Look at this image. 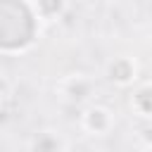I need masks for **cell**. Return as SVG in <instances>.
<instances>
[{
  "mask_svg": "<svg viewBox=\"0 0 152 152\" xmlns=\"http://www.w3.org/2000/svg\"><path fill=\"white\" fill-rule=\"evenodd\" d=\"M135 107H138L140 112H145V114H152V86L138 90V95H135Z\"/></svg>",
  "mask_w": 152,
  "mask_h": 152,
  "instance_id": "6da1fadb",
  "label": "cell"
},
{
  "mask_svg": "<svg viewBox=\"0 0 152 152\" xmlns=\"http://www.w3.org/2000/svg\"><path fill=\"white\" fill-rule=\"evenodd\" d=\"M112 78H116V81H121V83H126L131 76H133V66L128 64V62H116V64H112Z\"/></svg>",
  "mask_w": 152,
  "mask_h": 152,
  "instance_id": "7a4b0ae2",
  "label": "cell"
},
{
  "mask_svg": "<svg viewBox=\"0 0 152 152\" xmlns=\"http://www.w3.org/2000/svg\"><path fill=\"white\" fill-rule=\"evenodd\" d=\"M107 121H109V116H107L104 109H90V112H88V126H90V128L102 131V128L107 126Z\"/></svg>",
  "mask_w": 152,
  "mask_h": 152,
  "instance_id": "3957f363",
  "label": "cell"
},
{
  "mask_svg": "<svg viewBox=\"0 0 152 152\" xmlns=\"http://www.w3.org/2000/svg\"><path fill=\"white\" fill-rule=\"evenodd\" d=\"M145 152H152V150H145Z\"/></svg>",
  "mask_w": 152,
  "mask_h": 152,
  "instance_id": "277c9868",
  "label": "cell"
}]
</instances>
